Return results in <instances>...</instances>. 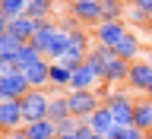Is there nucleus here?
<instances>
[{
	"mask_svg": "<svg viewBox=\"0 0 152 139\" xmlns=\"http://www.w3.org/2000/svg\"><path fill=\"white\" fill-rule=\"evenodd\" d=\"M19 41L13 35H0V57H16V51H19Z\"/></svg>",
	"mask_w": 152,
	"mask_h": 139,
	"instance_id": "obj_25",
	"label": "nucleus"
},
{
	"mask_svg": "<svg viewBox=\"0 0 152 139\" xmlns=\"http://www.w3.org/2000/svg\"><path fill=\"white\" fill-rule=\"evenodd\" d=\"M92 136H95V133H92V127L83 120V123H79V130H76V139H92Z\"/></svg>",
	"mask_w": 152,
	"mask_h": 139,
	"instance_id": "obj_30",
	"label": "nucleus"
},
{
	"mask_svg": "<svg viewBox=\"0 0 152 139\" xmlns=\"http://www.w3.org/2000/svg\"><path fill=\"white\" fill-rule=\"evenodd\" d=\"M66 13H73L76 16V22L79 25H98V22H104L102 19V0H70V9Z\"/></svg>",
	"mask_w": 152,
	"mask_h": 139,
	"instance_id": "obj_3",
	"label": "nucleus"
},
{
	"mask_svg": "<svg viewBox=\"0 0 152 139\" xmlns=\"http://www.w3.org/2000/svg\"><path fill=\"white\" fill-rule=\"evenodd\" d=\"M86 123L92 127L95 136H108V133L114 130V114H111V108H108V104H102V108H98V111H95Z\"/></svg>",
	"mask_w": 152,
	"mask_h": 139,
	"instance_id": "obj_12",
	"label": "nucleus"
},
{
	"mask_svg": "<svg viewBox=\"0 0 152 139\" xmlns=\"http://www.w3.org/2000/svg\"><path fill=\"white\" fill-rule=\"evenodd\" d=\"M108 139H146V133L140 130V127H114L111 133H108Z\"/></svg>",
	"mask_w": 152,
	"mask_h": 139,
	"instance_id": "obj_23",
	"label": "nucleus"
},
{
	"mask_svg": "<svg viewBox=\"0 0 152 139\" xmlns=\"http://www.w3.org/2000/svg\"><path fill=\"white\" fill-rule=\"evenodd\" d=\"M28 92H32V85L22 76V70L13 76H0V101H22Z\"/></svg>",
	"mask_w": 152,
	"mask_h": 139,
	"instance_id": "obj_4",
	"label": "nucleus"
},
{
	"mask_svg": "<svg viewBox=\"0 0 152 139\" xmlns=\"http://www.w3.org/2000/svg\"><path fill=\"white\" fill-rule=\"evenodd\" d=\"M127 76H130V63L127 60H121V57H114L111 63L104 66V76H102V82H108V85H117L121 82H127Z\"/></svg>",
	"mask_w": 152,
	"mask_h": 139,
	"instance_id": "obj_13",
	"label": "nucleus"
},
{
	"mask_svg": "<svg viewBox=\"0 0 152 139\" xmlns=\"http://www.w3.org/2000/svg\"><path fill=\"white\" fill-rule=\"evenodd\" d=\"M92 139H108V136H92Z\"/></svg>",
	"mask_w": 152,
	"mask_h": 139,
	"instance_id": "obj_32",
	"label": "nucleus"
},
{
	"mask_svg": "<svg viewBox=\"0 0 152 139\" xmlns=\"http://www.w3.org/2000/svg\"><path fill=\"white\" fill-rule=\"evenodd\" d=\"M79 123H83V120H76L73 114H70L66 120H60V123H57V139H60V136H76V130H79Z\"/></svg>",
	"mask_w": 152,
	"mask_h": 139,
	"instance_id": "obj_24",
	"label": "nucleus"
},
{
	"mask_svg": "<svg viewBox=\"0 0 152 139\" xmlns=\"http://www.w3.org/2000/svg\"><path fill=\"white\" fill-rule=\"evenodd\" d=\"M35 19H28V16H19V19H13L10 22V28H7V35H13L19 41V44H28L32 38H35Z\"/></svg>",
	"mask_w": 152,
	"mask_h": 139,
	"instance_id": "obj_11",
	"label": "nucleus"
},
{
	"mask_svg": "<svg viewBox=\"0 0 152 139\" xmlns=\"http://www.w3.org/2000/svg\"><path fill=\"white\" fill-rule=\"evenodd\" d=\"M57 28H60V32H76V28H79V22H76L73 13H64V16L57 19Z\"/></svg>",
	"mask_w": 152,
	"mask_h": 139,
	"instance_id": "obj_26",
	"label": "nucleus"
},
{
	"mask_svg": "<svg viewBox=\"0 0 152 139\" xmlns=\"http://www.w3.org/2000/svg\"><path fill=\"white\" fill-rule=\"evenodd\" d=\"M127 19H130V22H136V25H146V22H149V16H142V13H140V9H127Z\"/></svg>",
	"mask_w": 152,
	"mask_h": 139,
	"instance_id": "obj_29",
	"label": "nucleus"
},
{
	"mask_svg": "<svg viewBox=\"0 0 152 139\" xmlns=\"http://www.w3.org/2000/svg\"><path fill=\"white\" fill-rule=\"evenodd\" d=\"M54 35H57V19H45V22L35 25V38H32L28 44H35L38 54L48 57L51 54V44H54Z\"/></svg>",
	"mask_w": 152,
	"mask_h": 139,
	"instance_id": "obj_7",
	"label": "nucleus"
},
{
	"mask_svg": "<svg viewBox=\"0 0 152 139\" xmlns=\"http://www.w3.org/2000/svg\"><path fill=\"white\" fill-rule=\"evenodd\" d=\"M133 127H140L142 133H152V98H149V95H140V98H136Z\"/></svg>",
	"mask_w": 152,
	"mask_h": 139,
	"instance_id": "obj_14",
	"label": "nucleus"
},
{
	"mask_svg": "<svg viewBox=\"0 0 152 139\" xmlns=\"http://www.w3.org/2000/svg\"><path fill=\"white\" fill-rule=\"evenodd\" d=\"M13 73H19L16 57H0V76H13Z\"/></svg>",
	"mask_w": 152,
	"mask_h": 139,
	"instance_id": "obj_27",
	"label": "nucleus"
},
{
	"mask_svg": "<svg viewBox=\"0 0 152 139\" xmlns=\"http://www.w3.org/2000/svg\"><path fill=\"white\" fill-rule=\"evenodd\" d=\"M7 139H28V130H26V127H19V130L7 133Z\"/></svg>",
	"mask_w": 152,
	"mask_h": 139,
	"instance_id": "obj_31",
	"label": "nucleus"
},
{
	"mask_svg": "<svg viewBox=\"0 0 152 139\" xmlns=\"http://www.w3.org/2000/svg\"><path fill=\"white\" fill-rule=\"evenodd\" d=\"M127 85L140 95H149L152 89V63L149 60H133L130 63V76H127Z\"/></svg>",
	"mask_w": 152,
	"mask_h": 139,
	"instance_id": "obj_6",
	"label": "nucleus"
},
{
	"mask_svg": "<svg viewBox=\"0 0 152 139\" xmlns=\"http://www.w3.org/2000/svg\"><path fill=\"white\" fill-rule=\"evenodd\" d=\"M130 7H133V9H140L142 16H149V19H152V0H133Z\"/></svg>",
	"mask_w": 152,
	"mask_h": 139,
	"instance_id": "obj_28",
	"label": "nucleus"
},
{
	"mask_svg": "<svg viewBox=\"0 0 152 139\" xmlns=\"http://www.w3.org/2000/svg\"><path fill=\"white\" fill-rule=\"evenodd\" d=\"M102 19L104 22H124L127 19V3H121V0H102Z\"/></svg>",
	"mask_w": 152,
	"mask_h": 139,
	"instance_id": "obj_18",
	"label": "nucleus"
},
{
	"mask_svg": "<svg viewBox=\"0 0 152 139\" xmlns=\"http://www.w3.org/2000/svg\"><path fill=\"white\" fill-rule=\"evenodd\" d=\"M130 28H127V22H98V25L92 28V38H95V44H102V47H117V41H121L124 35H127Z\"/></svg>",
	"mask_w": 152,
	"mask_h": 139,
	"instance_id": "obj_5",
	"label": "nucleus"
},
{
	"mask_svg": "<svg viewBox=\"0 0 152 139\" xmlns=\"http://www.w3.org/2000/svg\"><path fill=\"white\" fill-rule=\"evenodd\" d=\"M114 54L121 57V60H127V63L140 60V57H142V44H140V35H136V32H127V35H124L121 41H117Z\"/></svg>",
	"mask_w": 152,
	"mask_h": 139,
	"instance_id": "obj_9",
	"label": "nucleus"
},
{
	"mask_svg": "<svg viewBox=\"0 0 152 139\" xmlns=\"http://www.w3.org/2000/svg\"><path fill=\"white\" fill-rule=\"evenodd\" d=\"M38 60H45V57L35 51V44H22V47L16 51V66H19V70H26V66L38 63Z\"/></svg>",
	"mask_w": 152,
	"mask_h": 139,
	"instance_id": "obj_21",
	"label": "nucleus"
},
{
	"mask_svg": "<svg viewBox=\"0 0 152 139\" xmlns=\"http://www.w3.org/2000/svg\"><path fill=\"white\" fill-rule=\"evenodd\" d=\"M26 0H0V13L13 22V19H19V16H26Z\"/></svg>",
	"mask_w": 152,
	"mask_h": 139,
	"instance_id": "obj_22",
	"label": "nucleus"
},
{
	"mask_svg": "<svg viewBox=\"0 0 152 139\" xmlns=\"http://www.w3.org/2000/svg\"><path fill=\"white\" fill-rule=\"evenodd\" d=\"M22 120L28 123H38V120H48V111H51V95L45 89H32V92L22 98Z\"/></svg>",
	"mask_w": 152,
	"mask_h": 139,
	"instance_id": "obj_1",
	"label": "nucleus"
},
{
	"mask_svg": "<svg viewBox=\"0 0 152 139\" xmlns=\"http://www.w3.org/2000/svg\"><path fill=\"white\" fill-rule=\"evenodd\" d=\"M22 76L28 79V85L32 89H45L48 82H51V60H38V63H32V66H26L22 70Z\"/></svg>",
	"mask_w": 152,
	"mask_h": 139,
	"instance_id": "obj_10",
	"label": "nucleus"
},
{
	"mask_svg": "<svg viewBox=\"0 0 152 139\" xmlns=\"http://www.w3.org/2000/svg\"><path fill=\"white\" fill-rule=\"evenodd\" d=\"M66 98H70V114L76 120H89L102 108V98L95 92H66Z\"/></svg>",
	"mask_w": 152,
	"mask_h": 139,
	"instance_id": "obj_2",
	"label": "nucleus"
},
{
	"mask_svg": "<svg viewBox=\"0 0 152 139\" xmlns=\"http://www.w3.org/2000/svg\"><path fill=\"white\" fill-rule=\"evenodd\" d=\"M51 13H54V0H32L26 7V16L35 19V22H45V19H51Z\"/></svg>",
	"mask_w": 152,
	"mask_h": 139,
	"instance_id": "obj_19",
	"label": "nucleus"
},
{
	"mask_svg": "<svg viewBox=\"0 0 152 139\" xmlns=\"http://www.w3.org/2000/svg\"><path fill=\"white\" fill-rule=\"evenodd\" d=\"M70 82H73V70L64 66V63H57V60H51V82H48V89L70 92Z\"/></svg>",
	"mask_w": 152,
	"mask_h": 139,
	"instance_id": "obj_16",
	"label": "nucleus"
},
{
	"mask_svg": "<svg viewBox=\"0 0 152 139\" xmlns=\"http://www.w3.org/2000/svg\"><path fill=\"white\" fill-rule=\"evenodd\" d=\"M66 117H70V98H66V92L51 95V111H48V120L60 123V120H66Z\"/></svg>",
	"mask_w": 152,
	"mask_h": 139,
	"instance_id": "obj_17",
	"label": "nucleus"
},
{
	"mask_svg": "<svg viewBox=\"0 0 152 139\" xmlns=\"http://www.w3.org/2000/svg\"><path fill=\"white\" fill-rule=\"evenodd\" d=\"M28 139H57V123L54 120H38V123H28Z\"/></svg>",
	"mask_w": 152,
	"mask_h": 139,
	"instance_id": "obj_20",
	"label": "nucleus"
},
{
	"mask_svg": "<svg viewBox=\"0 0 152 139\" xmlns=\"http://www.w3.org/2000/svg\"><path fill=\"white\" fill-rule=\"evenodd\" d=\"M19 127H26L22 120V104L19 101H0V130L3 133H13Z\"/></svg>",
	"mask_w": 152,
	"mask_h": 139,
	"instance_id": "obj_8",
	"label": "nucleus"
},
{
	"mask_svg": "<svg viewBox=\"0 0 152 139\" xmlns=\"http://www.w3.org/2000/svg\"><path fill=\"white\" fill-rule=\"evenodd\" d=\"M26 3H32V0H26Z\"/></svg>",
	"mask_w": 152,
	"mask_h": 139,
	"instance_id": "obj_34",
	"label": "nucleus"
},
{
	"mask_svg": "<svg viewBox=\"0 0 152 139\" xmlns=\"http://www.w3.org/2000/svg\"><path fill=\"white\" fill-rule=\"evenodd\" d=\"M121 3H133V0H121Z\"/></svg>",
	"mask_w": 152,
	"mask_h": 139,
	"instance_id": "obj_33",
	"label": "nucleus"
},
{
	"mask_svg": "<svg viewBox=\"0 0 152 139\" xmlns=\"http://www.w3.org/2000/svg\"><path fill=\"white\" fill-rule=\"evenodd\" d=\"M114 114V127H133V114H136V101H108Z\"/></svg>",
	"mask_w": 152,
	"mask_h": 139,
	"instance_id": "obj_15",
	"label": "nucleus"
}]
</instances>
